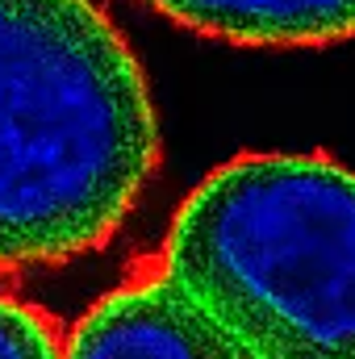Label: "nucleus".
Listing matches in <instances>:
<instances>
[{
  "mask_svg": "<svg viewBox=\"0 0 355 359\" xmlns=\"http://www.w3.org/2000/svg\"><path fill=\"white\" fill-rule=\"evenodd\" d=\"M188 34L251 50H318L355 38V0H138Z\"/></svg>",
  "mask_w": 355,
  "mask_h": 359,
  "instance_id": "20e7f679",
  "label": "nucleus"
},
{
  "mask_svg": "<svg viewBox=\"0 0 355 359\" xmlns=\"http://www.w3.org/2000/svg\"><path fill=\"white\" fill-rule=\"evenodd\" d=\"M163 163L147 72L96 0H0V276L109 247Z\"/></svg>",
  "mask_w": 355,
  "mask_h": 359,
  "instance_id": "f257e3e1",
  "label": "nucleus"
},
{
  "mask_svg": "<svg viewBox=\"0 0 355 359\" xmlns=\"http://www.w3.org/2000/svg\"><path fill=\"white\" fill-rule=\"evenodd\" d=\"M63 359H251L147 255L72 326Z\"/></svg>",
  "mask_w": 355,
  "mask_h": 359,
  "instance_id": "7ed1b4c3",
  "label": "nucleus"
},
{
  "mask_svg": "<svg viewBox=\"0 0 355 359\" xmlns=\"http://www.w3.org/2000/svg\"><path fill=\"white\" fill-rule=\"evenodd\" d=\"M0 359H63V339L38 305L0 288Z\"/></svg>",
  "mask_w": 355,
  "mask_h": 359,
  "instance_id": "39448f33",
  "label": "nucleus"
},
{
  "mask_svg": "<svg viewBox=\"0 0 355 359\" xmlns=\"http://www.w3.org/2000/svg\"><path fill=\"white\" fill-rule=\"evenodd\" d=\"M155 259L251 359H355V172L330 155H234Z\"/></svg>",
  "mask_w": 355,
  "mask_h": 359,
  "instance_id": "f03ea898",
  "label": "nucleus"
}]
</instances>
